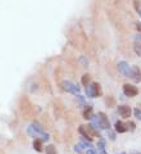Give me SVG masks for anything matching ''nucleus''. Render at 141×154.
<instances>
[{"label":"nucleus","mask_w":141,"mask_h":154,"mask_svg":"<svg viewBox=\"0 0 141 154\" xmlns=\"http://www.w3.org/2000/svg\"><path fill=\"white\" fill-rule=\"evenodd\" d=\"M123 93H125V95L126 96H136L137 95V93H139V90L136 86H134V85H130V84H126L125 86H123Z\"/></svg>","instance_id":"obj_5"},{"label":"nucleus","mask_w":141,"mask_h":154,"mask_svg":"<svg viewBox=\"0 0 141 154\" xmlns=\"http://www.w3.org/2000/svg\"><path fill=\"white\" fill-rule=\"evenodd\" d=\"M131 154H141L140 152H131Z\"/></svg>","instance_id":"obj_22"},{"label":"nucleus","mask_w":141,"mask_h":154,"mask_svg":"<svg viewBox=\"0 0 141 154\" xmlns=\"http://www.w3.org/2000/svg\"><path fill=\"white\" fill-rule=\"evenodd\" d=\"M96 115H97V118H99V126H100L101 130H108V128H110L109 119L104 113L100 112V113H97Z\"/></svg>","instance_id":"obj_4"},{"label":"nucleus","mask_w":141,"mask_h":154,"mask_svg":"<svg viewBox=\"0 0 141 154\" xmlns=\"http://www.w3.org/2000/svg\"><path fill=\"white\" fill-rule=\"evenodd\" d=\"M136 27H137V30H139L140 33H141V23H137V24H136Z\"/></svg>","instance_id":"obj_21"},{"label":"nucleus","mask_w":141,"mask_h":154,"mask_svg":"<svg viewBox=\"0 0 141 154\" xmlns=\"http://www.w3.org/2000/svg\"><path fill=\"white\" fill-rule=\"evenodd\" d=\"M27 134L30 136H32V138L41 139L44 141H48L49 138H50L49 134H46L45 130H44V127H42L38 122H33V123H31V125L27 127Z\"/></svg>","instance_id":"obj_1"},{"label":"nucleus","mask_w":141,"mask_h":154,"mask_svg":"<svg viewBox=\"0 0 141 154\" xmlns=\"http://www.w3.org/2000/svg\"><path fill=\"white\" fill-rule=\"evenodd\" d=\"M83 148H86L83 144H77V145H75V152L76 153H82Z\"/></svg>","instance_id":"obj_15"},{"label":"nucleus","mask_w":141,"mask_h":154,"mask_svg":"<svg viewBox=\"0 0 141 154\" xmlns=\"http://www.w3.org/2000/svg\"><path fill=\"white\" fill-rule=\"evenodd\" d=\"M62 86H63V89L66 90V91L71 93V94H75V95H78L80 94V87L76 86V85L73 82H71V81H63Z\"/></svg>","instance_id":"obj_3"},{"label":"nucleus","mask_w":141,"mask_h":154,"mask_svg":"<svg viewBox=\"0 0 141 154\" xmlns=\"http://www.w3.org/2000/svg\"><path fill=\"white\" fill-rule=\"evenodd\" d=\"M134 113H135V117L137 118V119H140V121H141V109L136 108V109L134 110Z\"/></svg>","instance_id":"obj_17"},{"label":"nucleus","mask_w":141,"mask_h":154,"mask_svg":"<svg viewBox=\"0 0 141 154\" xmlns=\"http://www.w3.org/2000/svg\"><path fill=\"white\" fill-rule=\"evenodd\" d=\"M97 148L99 149H105V140H99V143H97Z\"/></svg>","instance_id":"obj_18"},{"label":"nucleus","mask_w":141,"mask_h":154,"mask_svg":"<svg viewBox=\"0 0 141 154\" xmlns=\"http://www.w3.org/2000/svg\"><path fill=\"white\" fill-rule=\"evenodd\" d=\"M119 154H126V153H119Z\"/></svg>","instance_id":"obj_24"},{"label":"nucleus","mask_w":141,"mask_h":154,"mask_svg":"<svg viewBox=\"0 0 141 154\" xmlns=\"http://www.w3.org/2000/svg\"><path fill=\"white\" fill-rule=\"evenodd\" d=\"M139 14H140V17H141V9H139Z\"/></svg>","instance_id":"obj_23"},{"label":"nucleus","mask_w":141,"mask_h":154,"mask_svg":"<svg viewBox=\"0 0 141 154\" xmlns=\"http://www.w3.org/2000/svg\"><path fill=\"white\" fill-rule=\"evenodd\" d=\"M135 51L141 55V33L135 37Z\"/></svg>","instance_id":"obj_9"},{"label":"nucleus","mask_w":141,"mask_h":154,"mask_svg":"<svg viewBox=\"0 0 141 154\" xmlns=\"http://www.w3.org/2000/svg\"><path fill=\"white\" fill-rule=\"evenodd\" d=\"M130 77L134 78L135 81H140L141 80V73H140V68L136 67V66H132L131 67V73H130Z\"/></svg>","instance_id":"obj_8"},{"label":"nucleus","mask_w":141,"mask_h":154,"mask_svg":"<svg viewBox=\"0 0 141 154\" xmlns=\"http://www.w3.org/2000/svg\"><path fill=\"white\" fill-rule=\"evenodd\" d=\"M115 131L119 132V134H123V132H126V131H127V128H126V126L123 125L122 122L117 121V122H115Z\"/></svg>","instance_id":"obj_10"},{"label":"nucleus","mask_w":141,"mask_h":154,"mask_svg":"<svg viewBox=\"0 0 141 154\" xmlns=\"http://www.w3.org/2000/svg\"><path fill=\"white\" fill-rule=\"evenodd\" d=\"M86 154H97V152H96V150H95V149H94V148H87Z\"/></svg>","instance_id":"obj_19"},{"label":"nucleus","mask_w":141,"mask_h":154,"mask_svg":"<svg viewBox=\"0 0 141 154\" xmlns=\"http://www.w3.org/2000/svg\"><path fill=\"white\" fill-rule=\"evenodd\" d=\"M86 94H87L89 98H96V96H99L100 94H101L100 86L96 82H94L91 85H87V86H86Z\"/></svg>","instance_id":"obj_2"},{"label":"nucleus","mask_w":141,"mask_h":154,"mask_svg":"<svg viewBox=\"0 0 141 154\" xmlns=\"http://www.w3.org/2000/svg\"><path fill=\"white\" fill-rule=\"evenodd\" d=\"M99 154H106L105 149H99Z\"/></svg>","instance_id":"obj_20"},{"label":"nucleus","mask_w":141,"mask_h":154,"mask_svg":"<svg viewBox=\"0 0 141 154\" xmlns=\"http://www.w3.org/2000/svg\"><path fill=\"white\" fill-rule=\"evenodd\" d=\"M78 131H80V134L83 136L85 138V140H89V141H91V136L89 135V132L85 130V127L83 126H80V128H78Z\"/></svg>","instance_id":"obj_11"},{"label":"nucleus","mask_w":141,"mask_h":154,"mask_svg":"<svg viewBox=\"0 0 141 154\" xmlns=\"http://www.w3.org/2000/svg\"><path fill=\"white\" fill-rule=\"evenodd\" d=\"M118 70L121 72L122 75H125L127 77H130V73H131V67L127 64V62H119L118 63Z\"/></svg>","instance_id":"obj_6"},{"label":"nucleus","mask_w":141,"mask_h":154,"mask_svg":"<svg viewBox=\"0 0 141 154\" xmlns=\"http://www.w3.org/2000/svg\"><path fill=\"white\" fill-rule=\"evenodd\" d=\"M46 154H57L54 145H48V147H46Z\"/></svg>","instance_id":"obj_14"},{"label":"nucleus","mask_w":141,"mask_h":154,"mask_svg":"<svg viewBox=\"0 0 141 154\" xmlns=\"http://www.w3.org/2000/svg\"><path fill=\"white\" fill-rule=\"evenodd\" d=\"M33 148H35V150H37V152L42 150V149H41V140L40 139H36L35 141H33Z\"/></svg>","instance_id":"obj_13"},{"label":"nucleus","mask_w":141,"mask_h":154,"mask_svg":"<svg viewBox=\"0 0 141 154\" xmlns=\"http://www.w3.org/2000/svg\"><path fill=\"white\" fill-rule=\"evenodd\" d=\"M89 81H90V76H89V75H85V76L82 77V84L85 85V86H87V85H89Z\"/></svg>","instance_id":"obj_16"},{"label":"nucleus","mask_w":141,"mask_h":154,"mask_svg":"<svg viewBox=\"0 0 141 154\" xmlns=\"http://www.w3.org/2000/svg\"><path fill=\"white\" fill-rule=\"evenodd\" d=\"M83 118L85 119H91L92 118V108H91V107L86 108V110L83 112Z\"/></svg>","instance_id":"obj_12"},{"label":"nucleus","mask_w":141,"mask_h":154,"mask_svg":"<svg viewBox=\"0 0 141 154\" xmlns=\"http://www.w3.org/2000/svg\"><path fill=\"white\" fill-rule=\"evenodd\" d=\"M118 113L122 118H128L131 115V108L127 105H121L118 107Z\"/></svg>","instance_id":"obj_7"}]
</instances>
